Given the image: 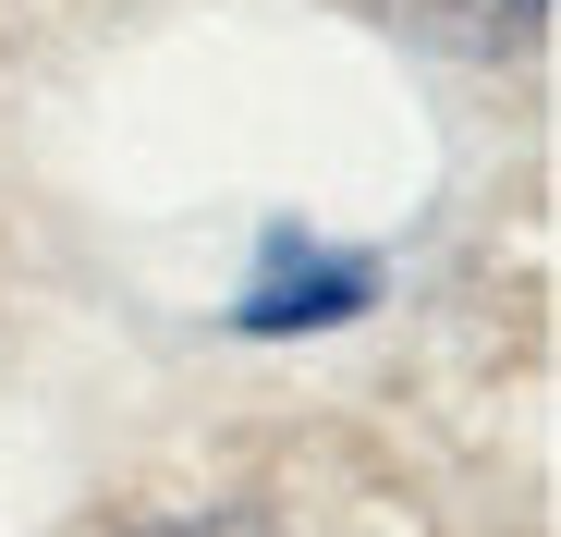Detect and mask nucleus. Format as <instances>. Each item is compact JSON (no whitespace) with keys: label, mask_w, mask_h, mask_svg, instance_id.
<instances>
[{"label":"nucleus","mask_w":561,"mask_h":537,"mask_svg":"<svg viewBox=\"0 0 561 537\" xmlns=\"http://www.w3.org/2000/svg\"><path fill=\"white\" fill-rule=\"evenodd\" d=\"M391 13L415 25V37H439V49H525L537 37V13H549V0H391Z\"/></svg>","instance_id":"nucleus-1"},{"label":"nucleus","mask_w":561,"mask_h":537,"mask_svg":"<svg viewBox=\"0 0 561 537\" xmlns=\"http://www.w3.org/2000/svg\"><path fill=\"white\" fill-rule=\"evenodd\" d=\"M123 537H280L268 513H159V525H123Z\"/></svg>","instance_id":"nucleus-2"}]
</instances>
